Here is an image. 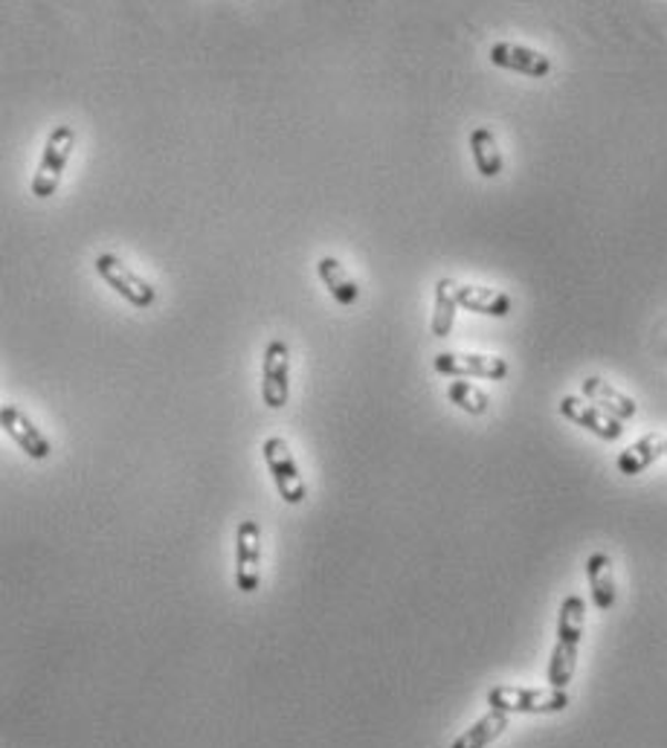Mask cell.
I'll return each mask as SVG.
<instances>
[{
	"mask_svg": "<svg viewBox=\"0 0 667 748\" xmlns=\"http://www.w3.org/2000/svg\"><path fill=\"white\" fill-rule=\"evenodd\" d=\"M586 627V604L581 595H569L561 604L557 615V642H554L552 658H548V688L566 690L577 670V650L584 642Z\"/></svg>",
	"mask_w": 667,
	"mask_h": 748,
	"instance_id": "6da1fadb",
	"label": "cell"
},
{
	"mask_svg": "<svg viewBox=\"0 0 667 748\" xmlns=\"http://www.w3.org/2000/svg\"><path fill=\"white\" fill-rule=\"evenodd\" d=\"M488 705L502 714H561L569 708V694L561 688H514L496 685L488 690Z\"/></svg>",
	"mask_w": 667,
	"mask_h": 748,
	"instance_id": "7a4b0ae2",
	"label": "cell"
},
{
	"mask_svg": "<svg viewBox=\"0 0 667 748\" xmlns=\"http://www.w3.org/2000/svg\"><path fill=\"white\" fill-rule=\"evenodd\" d=\"M73 148H76V131H73V125H59V129L50 131L39 168L32 174V195L44 201V197L59 192L61 177H64V168H68Z\"/></svg>",
	"mask_w": 667,
	"mask_h": 748,
	"instance_id": "3957f363",
	"label": "cell"
},
{
	"mask_svg": "<svg viewBox=\"0 0 667 748\" xmlns=\"http://www.w3.org/2000/svg\"><path fill=\"white\" fill-rule=\"evenodd\" d=\"M261 455H265L267 473L274 479L281 502H288V505H302L305 496H308V484H305L302 470H299L294 453H290L288 441L281 439V436H270V439L261 444Z\"/></svg>",
	"mask_w": 667,
	"mask_h": 748,
	"instance_id": "277c9868",
	"label": "cell"
},
{
	"mask_svg": "<svg viewBox=\"0 0 667 748\" xmlns=\"http://www.w3.org/2000/svg\"><path fill=\"white\" fill-rule=\"evenodd\" d=\"M93 267H96L99 279H105L107 288H114L116 294H120L129 305H134V308L145 310L157 303V290H154L143 276H137V273L131 270L120 256H114V253H102V256H96Z\"/></svg>",
	"mask_w": 667,
	"mask_h": 748,
	"instance_id": "5b68a950",
	"label": "cell"
},
{
	"mask_svg": "<svg viewBox=\"0 0 667 748\" xmlns=\"http://www.w3.org/2000/svg\"><path fill=\"white\" fill-rule=\"evenodd\" d=\"M432 369L444 378H485V380H505L509 378V363L505 357L496 355H476V351H441L432 357Z\"/></svg>",
	"mask_w": 667,
	"mask_h": 748,
	"instance_id": "8992f818",
	"label": "cell"
},
{
	"mask_svg": "<svg viewBox=\"0 0 667 748\" xmlns=\"http://www.w3.org/2000/svg\"><path fill=\"white\" fill-rule=\"evenodd\" d=\"M290 398V348L285 340H270L261 357V401L270 409H285Z\"/></svg>",
	"mask_w": 667,
	"mask_h": 748,
	"instance_id": "52a82bcc",
	"label": "cell"
},
{
	"mask_svg": "<svg viewBox=\"0 0 667 748\" xmlns=\"http://www.w3.org/2000/svg\"><path fill=\"white\" fill-rule=\"evenodd\" d=\"M236 586L244 595L261 586V525L244 520L236 529Z\"/></svg>",
	"mask_w": 667,
	"mask_h": 748,
	"instance_id": "ba28073f",
	"label": "cell"
},
{
	"mask_svg": "<svg viewBox=\"0 0 667 748\" xmlns=\"http://www.w3.org/2000/svg\"><path fill=\"white\" fill-rule=\"evenodd\" d=\"M561 416L575 423V427H584L586 432H592L601 441H618L624 436V421L607 416L604 409H598L586 398H577V395L561 398Z\"/></svg>",
	"mask_w": 667,
	"mask_h": 748,
	"instance_id": "9c48e42d",
	"label": "cell"
},
{
	"mask_svg": "<svg viewBox=\"0 0 667 748\" xmlns=\"http://www.w3.org/2000/svg\"><path fill=\"white\" fill-rule=\"evenodd\" d=\"M0 427H3V432H7L9 439L16 441L32 461H44L53 453L50 439H47L44 432L35 427V421H32L27 412H21L16 403H3V407H0Z\"/></svg>",
	"mask_w": 667,
	"mask_h": 748,
	"instance_id": "30bf717a",
	"label": "cell"
},
{
	"mask_svg": "<svg viewBox=\"0 0 667 748\" xmlns=\"http://www.w3.org/2000/svg\"><path fill=\"white\" fill-rule=\"evenodd\" d=\"M493 68L514 70V73H523V76L543 79L552 73V59L540 50H531L525 44H511V41H500V44L491 47L488 53Z\"/></svg>",
	"mask_w": 667,
	"mask_h": 748,
	"instance_id": "8fae6325",
	"label": "cell"
},
{
	"mask_svg": "<svg viewBox=\"0 0 667 748\" xmlns=\"http://www.w3.org/2000/svg\"><path fill=\"white\" fill-rule=\"evenodd\" d=\"M581 392L589 403H595L598 409H604L607 416L618 418V421H629V418H636L638 403L633 398H627L624 392H618L609 380L604 378H584L581 380Z\"/></svg>",
	"mask_w": 667,
	"mask_h": 748,
	"instance_id": "7c38bea8",
	"label": "cell"
},
{
	"mask_svg": "<svg viewBox=\"0 0 667 748\" xmlns=\"http://www.w3.org/2000/svg\"><path fill=\"white\" fill-rule=\"evenodd\" d=\"M586 581H589L592 604L598 606L601 613H609L618 601V590H615V572L613 557L604 552H595L586 557Z\"/></svg>",
	"mask_w": 667,
	"mask_h": 748,
	"instance_id": "4fadbf2b",
	"label": "cell"
},
{
	"mask_svg": "<svg viewBox=\"0 0 667 748\" xmlns=\"http://www.w3.org/2000/svg\"><path fill=\"white\" fill-rule=\"evenodd\" d=\"M511 296L505 290L482 288V285H459V308L482 314V317L505 319L511 314Z\"/></svg>",
	"mask_w": 667,
	"mask_h": 748,
	"instance_id": "5bb4252c",
	"label": "cell"
},
{
	"mask_svg": "<svg viewBox=\"0 0 667 748\" xmlns=\"http://www.w3.org/2000/svg\"><path fill=\"white\" fill-rule=\"evenodd\" d=\"M661 453H665V439H661L659 432H647L645 439H638L636 444H629L627 450L618 453L615 468H618V473H624V477H638V473H645L647 468H653Z\"/></svg>",
	"mask_w": 667,
	"mask_h": 748,
	"instance_id": "9a60e30c",
	"label": "cell"
},
{
	"mask_svg": "<svg viewBox=\"0 0 667 748\" xmlns=\"http://www.w3.org/2000/svg\"><path fill=\"white\" fill-rule=\"evenodd\" d=\"M455 314H459V281L444 276V279L435 281V303H432V337H450L455 326Z\"/></svg>",
	"mask_w": 667,
	"mask_h": 748,
	"instance_id": "2e32d148",
	"label": "cell"
},
{
	"mask_svg": "<svg viewBox=\"0 0 667 748\" xmlns=\"http://www.w3.org/2000/svg\"><path fill=\"white\" fill-rule=\"evenodd\" d=\"M317 276H319V281L328 288V294L334 296V303L342 305V308H351V305L360 299V288H357V281L351 279L349 270H346V267H342L334 256L319 258Z\"/></svg>",
	"mask_w": 667,
	"mask_h": 748,
	"instance_id": "e0dca14e",
	"label": "cell"
},
{
	"mask_svg": "<svg viewBox=\"0 0 667 748\" xmlns=\"http://www.w3.org/2000/svg\"><path fill=\"white\" fill-rule=\"evenodd\" d=\"M471 154L473 163H476V172L482 174V177H488V181L500 177L505 163H502L500 143H496V134H493L491 129L479 125V129L471 131Z\"/></svg>",
	"mask_w": 667,
	"mask_h": 748,
	"instance_id": "ac0fdd59",
	"label": "cell"
},
{
	"mask_svg": "<svg viewBox=\"0 0 667 748\" xmlns=\"http://www.w3.org/2000/svg\"><path fill=\"white\" fill-rule=\"evenodd\" d=\"M509 728V714L502 710H488L485 717L476 719L468 731H462L450 748H488L502 731Z\"/></svg>",
	"mask_w": 667,
	"mask_h": 748,
	"instance_id": "d6986e66",
	"label": "cell"
},
{
	"mask_svg": "<svg viewBox=\"0 0 667 748\" xmlns=\"http://www.w3.org/2000/svg\"><path fill=\"white\" fill-rule=\"evenodd\" d=\"M448 401L455 403L468 416H485L488 407H491V398L471 380H450Z\"/></svg>",
	"mask_w": 667,
	"mask_h": 748,
	"instance_id": "ffe728a7",
	"label": "cell"
},
{
	"mask_svg": "<svg viewBox=\"0 0 667 748\" xmlns=\"http://www.w3.org/2000/svg\"><path fill=\"white\" fill-rule=\"evenodd\" d=\"M665 453H667V439H665Z\"/></svg>",
	"mask_w": 667,
	"mask_h": 748,
	"instance_id": "44dd1931",
	"label": "cell"
}]
</instances>
